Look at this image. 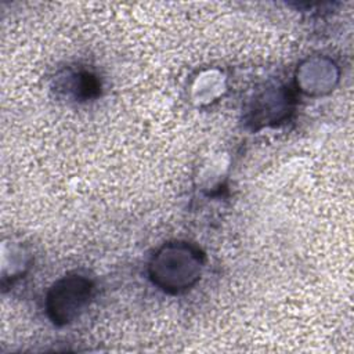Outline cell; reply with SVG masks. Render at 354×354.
Segmentation results:
<instances>
[{
  "label": "cell",
  "mask_w": 354,
  "mask_h": 354,
  "mask_svg": "<svg viewBox=\"0 0 354 354\" xmlns=\"http://www.w3.org/2000/svg\"><path fill=\"white\" fill-rule=\"evenodd\" d=\"M90 293V282L82 277H66L58 281L47 297L51 319L57 324L71 322L87 304Z\"/></svg>",
  "instance_id": "1"
}]
</instances>
